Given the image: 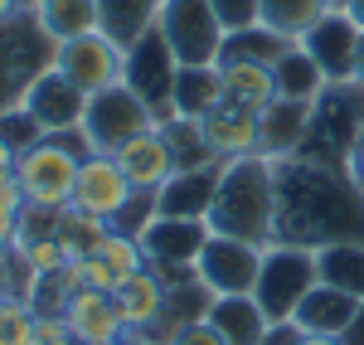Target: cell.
Returning a JSON list of instances; mask_svg holds the SVG:
<instances>
[{
    "instance_id": "4316f807",
    "label": "cell",
    "mask_w": 364,
    "mask_h": 345,
    "mask_svg": "<svg viewBox=\"0 0 364 345\" xmlns=\"http://www.w3.org/2000/svg\"><path fill=\"white\" fill-rule=\"evenodd\" d=\"M272 78H277V97H291V102H316V97L331 87L326 73L316 68V58H311L301 44H291V49L272 63Z\"/></svg>"
},
{
    "instance_id": "4fadbf2b",
    "label": "cell",
    "mask_w": 364,
    "mask_h": 345,
    "mask_svg": "<svg viewBox=\"0 0 364 345\" xmlns=\"http://www.w3.org/2000/svg\"><path fill=\"white\" fill-rule=\"evenodd\" d=\"M132 195H136V190H132V180L122 175L117 156L87 151L83 171H78V185H73V209H83V214H92V219H107V224H112L117 214L127 209Z\"/></svg>"
},
{
    "instance_id": "bcb514c9",
    "label": "cell",
    "mask_w": 364,
    "mask_h": 345,
    "mask_svg": "<svg viewBox=\"0 0 364 345\" xmlns=\"http://www.w3.org/2000/svg\"><path fill=\"white\" fill-rule=\"evenodd\" d=\"M340 10H345V15H350V20H355V25L364 29V0H345Z\"/></svg>"
},
{
    "instance_id": "d590c367",
    "label": "cell",
    "mask_w": 364,
    "mask_h": 345,
    "mask_svg": "<svg viewBox=\"0 0 364 345\" xmlns=\"http://www.w3.org/2000/svg\"><path fill=\"white\" fill-rule=\"evenodd\" d=\"M25 190H20V180H15V171L0 175V224L15 233V224H20V214H25Z\"/></svg>"
},
{
    "instance_id": "6da1fadb",
    "label": "cell",
    "mask_w": 364,
    "mask_h": 345,
    "mask_svg": "<svg viewBox=\"0 0 364 345\" xmlns=\"http://www.w3.org/2000/svg\"><path fill=\"white\" fill-rule=\"evenodd\" d=\"M277 238L282 243H306V248L364 238V190L336 161L282 156L277 161Z\"/></svg>"
},
{
    "instance_id": "ab89813d",
    "label": "cell",
    "mask_w": 364,
    "mask_h": 345,
    "mask_svg": "<svg viewBox=\"0 0 364 345\" xmlns=\"http://www.w3.org/2000/svg\"><path fill=\"white\" fill-rule=\"evenodd\" d=\"M170 345H228V341L214 331V326H209V321H190V326H185V331H180Z\"/></svg>"
},
{
    "instance_id": "5bb4252c",
    "label": "cell",
    "mask_w": 364,
    "mask_h": 345,
    "mask_svg": "<svg viewBox=\"0 0 364 345\" xmlns=\"http://www.w3.org/2000/svg\"><path fill=\"white\" fill-rule=\"evenodd\" d=\"M219 175L224 161H209V166H190V171H175L156 195V209L166 219H209V204L219 195Z\"/></svg>"
},
{
    "instance_id": "44dd1931",
    "label": "cell",
    "mask_w": 364,
    "mask_h": 345,
    "mask_svg": "<svg viewBox=\"0 0 364 345\" xmlns=\"http://www.w3.org/2000/svg\"><path fill=\"white\" fill-rule=\"evenodd\" d=\"M209 326L224 336L228 345H257L262 336H267V312L257 307V297L252 292H233V297H214L209 302Z\"/></svg>"
},
{
    "instance_id": "ac0fdd59",
    "label": "cell",
    "mask_w": 364,
    "mask_h": 345,
    "mask_svg": "<svg viewBox=\"0 0 364 345\" xmlns=\"http://www.w3.org/2000/svg\"><path fill=\"white\" fill-rule=\"evenodd\" d=\"M166 277L156 272V267H141L136 277H127L122 287L112 292L117 312H122V326H127V336H141V331H151L161 312H166Z\"/></svg>"
},
{
    "instance_id": "cb8c5ba5",
    "label": "cell",
    "mask_w": 364,
    "mask_h": 345,
    "mask_svg": "<svg viewBox=\"0 0 364 345\" xmlns=\"http://www.w3.org/2000/svg\"><path fill=\"white\" fill-rule=\"evenodd\" d=\"M161 10H166V0H97V29L112 44L132 49L141 34L161 25Z\"/></svg>"
},
{
    "instance_id": "9a60e30c",
    "label": "cell",
    "mask_w": 364,
    "mask_h": 345,
    "mask_svg": "<svg viewBox=\"0 0 364 345\" xmlns=\"http://www.w3.org/2000/svg\"><path fill=\"white\" fill-rule=\"evenodd\" d=\"M311 117H316V102H291V97H277L272 107L257 112V151L262 156H296L311 137Z\"/></svg>"
},
{
    "instance_id": "3957f363",
    "label": "cell",
    "mask_w": 364,
    "mask_h": 345,
    "mask_svg": "<svg viewBox=\"0 0 364 345\" xmlns=\"http://www.w3.org/2000/svg\"><path fill=\"white\" fill-rule=\"evenodd\" d=\"M83 132H63V137H39L34 146H25L15 156V180L25 190L29 204L44 209H68L73 204V185L83 171Z\"/></svg>"
},
{
    "instance_id": "c3c4849f",
    "label": "cell",
    "mask_w": 364,
    "mask_h": 345,
    "mask_svg": "<svg viewBox=\"0 0 364 345\" xmlns=\"http://www.w3.org/2000/svg\"><path fill=\"white\" fill-rule=\"evenodd\" d=\"M355 83L364 87V34H360V54H355Z\"/></svg>"
},
{
    "instance_id": "277c9868",
    "label": "cell",
    "mask_w": 364,
    "mask_h": 345,
    "mask_svg": "<svg viewBox=\"0 0 364 345\" xmlns=\"http://www.w3.org/2000/svg\"><path fill=\"white\" fill-rule=\"evenodd\" d=\"M321 282L316 272V248L306 243H267L262 248V267H257V282H252V297L257 307L267 312V321H291L301 297Z\"/></svg>"
},
{
    "instance_id": "ee69618b",
    "label": "cell",
    "mask_w": 364,
    "mask_h": 345,
    "mask_svg": "<svg viewBox=\"0 0 364 345\" xmlns=\"http://www.w3.org/2000/svg\"><path fill=\"white\" fill-rule=\"evenodd\" d=\"M296 345H345V336H321V331H301Z\"/></svg>"
},
{
    "instance_id": "30bf717a",
    "label": "cell",
    "mask_w": 364,
    "mask_h": 345,
    "mask_svg": "<svg viewBox=\"0 0 364 345\" xmlns=\"http://www.w3.org/2000/svg\"><path fill=\"white\" fill-rule=\"evenodd\" d=\"M54 63L92 97V92H102V87L122 83V73H127V49L112 44L102 29H92V34H78V39H68V44H54Z\"/></svg>"
},
{
    "instance_id": "7bdbcfd3",
    "label": "cell",
    "mask_w": 364,
    "mask_h": 345,
    "mask_svg": "<svg viewBox=\"0 0 364 345\" xmlns=\"http://www.w3.org/2000/svg\"><path fill=\"white\" fill-rule=\"evenodd\" d=\"M345 345H364V302L355 312V321H350V331H345Z\"/></svg>"
},
{
    "instance_id": "9c48e42d",
    "label": "cell",
    "mask_w": 364,
    "mask_h": 345,
    "mask_svg": "<svg viewBox=\"0 0 364 345\" xmlns=\"http://www.w3.org/2000/svg\"><path fill=\"white\" fill-rule=\"evenodd\" d=\"M209 224L204 219H166L156 214L151 229L141 233V248H146V262L166 277V282H180V277H195L199 248L209 243Z\"/></svg>"
},
{
    "instance_id": "83f0119b",
    "label": "cell",
    "mask_w": 364,
    "mask_h": 345,
    "mask_svg": "<svg viewBox=\"0 0 364 345\" xmlns=\"http://www.w3.org/2000/svg\"><path fill=\"white\" fill-rule=\"evenodd\" d=\"M316 272H321V282L364 297V238H345V243L316 248Z\"/></svg>"
},
{
    "instance_id": "d6986e66",
    "label": "cell",
    "mask_w": 364,
    "mask_h": 345,
    "mask_svg": "<svg viewBox=\"0 0 364 345\" xmlns=\"http://www.w3.org/2000/svg\"><path fill=\"white\" fill-rule=\"evenodd\" d=\"M63 321H68L73 341H122V336H127L112 292H92V287L73 292L68 307H63Z\"/></svg>"
},
{
    "instance_id": "f546056e",
    "label": "cell",
    "mask_w": 364,
    "mask_h": 345,
    "mask_svg": "<svg viewBox=\"0 0 364 345\" xmlns=\"http://www.w3.org/2000/svg\"><path fill=\"white\" fill-rule=\"evenodd\" d=\"M107 219H92V214H83V209H58V243H63V253L68 258H92L97 248H102V238H107Z\"/></svg>"
},
{
    "instance_id": "836d02e7",
    "label": "cell",
    "mask_w": 364,
    "mask_h": 345,
    "mask_svg": "<svg viewBox=\"0 0 364 345\" xmlns=\"http://www.w3.org/2000/svg\"><path fill=\"white\" fill-rule=\"evenodd\" d=\"M34 331V307L25 297H5L0 302V345H29Z\"/></svg>"
},
{
    "instance_id": "2e32d148",
    "label": "cell",
    "mask_w": 364,
    "mask_h": 345,
    "mask_svg": "<svg viewBox=\"0 0 364 345\" xmlns=\"http://www.w3.org/2000/svg\"><path fill=\"white\" fill-rule=\"evenodd\" d=\"M117 166H122L127 180H132V190H151V195H161V185L180 171V166H175V151H170V142H166L161 127L132 137V142L117 151Z\"/></svg>"
},
{
    "instance_id": "603a6c76",
    "label": "cell",
    "mask_w": 364,
    "mask_h": 345,
    "mask_svg": "<svg viewBox=\"0 0 364 345\" xmlns=\"http://www.w3.org/2000/svg\"><path fill=\"white\" fill-rule=\"evenodd\" d=\"M219 102H224L219 63H180V73H175V117L204 122Z\"/></svg>"
},
{
    "instance_id": "7a4b0ae2",
    "label": "cell",
    "mask_w": 364,
    "mask_h": 345,
    "mask_svg": "<svg viewBox=\"0 0 364 345\" xmlns=\"http://www.w3.org/2000/svg\"><path fill=\"white\" fill-rule=\"evenodd\" d=\"M204 224L214 233L257 243V248L277 243V161L272 156L224 161L219 195L209 204V219Z\"/></svg>"
},
{
    "instance_id": "8992f818",
    "label": "cell",
    "mask_w": 364,
    "mask_h": 345,
    "mask_svg": "<svg viewBox=\"0 0 364 345\" xmlns=\"http://www.w3.org/2000/svg\"><path fill=\"white\" fill-rule=\"evenodd\" d=\"M175 73H180V58L166 44L161 29L141 34L136 44L127 49V73L122 83L132 87L136 97H146V107L156 112V122H170L175 117Z\"/></svg>"
},
{
    "instance_id": "f1b7e54d",
    "label": "cell",
    "mask_w": 364,
    "mask_h": 345,
    "mask_svg": "<svg viewBox=\"0 0 364 345\" xmlns=\"http://www.w3.org/2000/svg\"><path fill=\"white\" fill-rule=\"evenodd\" d=\"M326 10H336V0H257V20L267 29H277V34H287L291 44H296Z\"/></svg>"
},
{
    "instance_id": "52a82bcc",
    "label": "cell",
    "mask_w": 364,
    "mask_h": 345,
    "mask_svg": "<svg viewBox=\"0 0 364 345\" xmlns=\"http://www.w3.org/2000/svg\"><path fill=\"white\" fill-rule=\"evenodd\" d=\"M20 107L39 122V132H44V137H63V132H78V127H83L87 92L73 83L58 63H44V68L25 83Z\"/></svg>"
},
{
    "instance_id": "8fae6325",
    "label": "cell",
    "mask_w": 364,
    "mask_h": 345,
    "mask_svg": "<svg viewBox=\"0 0 364 345\" xmlns=\"http://www.w3.org/2000/svg\"><path fill=\"white\" fill-rule=\"evenodd\" d=\"M257 267H262V248H257V243L228 238V233H209V243L199 248L195 277L214 292V297H233V292H252Z\"/></svg>"
},
{
    "instance_id": "60d3db41",
    "label": "cell",
    "mask_w": 364,
    "mask_h": 345,
    "mask_svg": "<svg viewBox=\"0 0 364 345\" xmlns=\"http://www.w3.org/2000/svg\"><path fill=\"white\" fill-rule=\"evenodd\" d=\"M345 175L364 190V127H360V137L350 142V151H345Z\"/></svg>"
},
{
    "instance_id": "f6af8a7d",
    "label": "cell",
    "mask_w": 364,
    "mask_h": 345,
    "mask_svg": "<svg viewBox=\"0 0 364 345\" xmlns=\"http://www.w3.org/2000/svg\"><path fill=\"white\" fill-rule=\"evenodd\" d=\"M10 171H15V146L0 137V175H10Z\"/></svg>"
},
{
    "instance_id": "e0dca14e",
    "label": "cell",
    "mask_w": 364,
    "mask_h": 345,
    "mask_svg": "<svg viewBox=\"0 0 364 345\" xmlns=\"http://www.w3.org/2000/svg\"><path fill=\"white\" fill-rule=\"evenodd\" d=\"M199 127H204V142H209V151H214L219 161L262 156V151H257V112L238 107V102H219Z\"/></svg>"
},
{
    "instance_id": "4dcf8cb0",
    "label": "cell",
    "mask_w": 364,
    "mask_h": 345,
    "mask_svg": "<svg viewBox=\"0 0 364 345\" xmlns=\"http://www.w3.org/2000/svg\"><path fill=\"white\" fill-rule=\"evenodd\" d=\"M161 132H166V142H170V151H175V166H180V171L219 161V156L209 151V142H204V127L190 122V117H170V122H161Z\"/></svg>"
},
{
    "instance_id": "74e56055",
    "label": "cell",
    "mask_w": 364,
    "mask_h": 345,
    "mask_svg": "<svg viewBox=\"0 0 364 345\" xmlns=\"http://www.w3.org/2000/svg\"><path fill=\"white\" fill-rule=\"evenodd\" d=\"M29 345H78V341H73V331H68L63 317H34Z\"/></svg>"
},
{
    "instance_id": "7dc6e473",
    "label": "cell",
    "mask_w": 364,
    "mask_h": 345,
    "mask_svg": "<svg viewBox=\"0 0 364 345\" xmlns=\"http://www.w3.org/2000/svg\"><path fill=\"white\" fill-rule=\"evenodd\" d=\"M10 253H15V233L0 224V258H10Z\"/></svg>"
},
{
    "instance_id": "e575fe53",
    "label": "cell",
    "mask_w": 364,
    "mask_h": 345,
    "mask_svg": "<svg viewBox=\"0 0 364 345\" xmlns=\"http://www.w3.org/2000/svg\"><path fill=\"white\" fill-rule=\"evenodd\" d=\"M0 137L15 146V156H20V151H25V146H34L44 132H39V122H34L20 102H10V107H0Z\"/></svg>"
},
{
    "instance_id": "7c38bea8",
    "label": "cell",
    "mask_w": 364,
    "mask_h": 345,
    "mask_svg": "<svg viewBox=\"0 0 364 345\" xmlns=\"http://www.w3.org/2000/svg\"><path fill=\"white\" fill-rule=\"evenodd\" d=\"M360 34L364 29L345 15V10H326L316 25L296 39L311 58H316V68L326 73V83H355V54H360Z\"/></svg>"
},
{
    "instance_id": "d6a6232c",
    "label": "cell",
    "mask_w": 364,
    "mask_h": 345,
    "mask_svg": "<svg viewBox=\"0 0 364 345\" xmlns=\"http://www.w3.org/2000/svg\"><path fill=\"white\" fill-rule=\"evenodd\" d=\"M15 253L25 258L29 272H63L68 267V253H63V243H58V233H39V238H29V243H15Z\"/></svg>"
},
{
    "instance_id": "8d00e7d4",
    "label": "cell",
    "mask_w": 364,
    "mask_h": 345,
    "mask_svg": "<svg viewBox=\"0 0 364 345\" xmlns=\"http://www.w3.org/2000/svg\"><path fill=\"white\" fill-rule=\"evenodd\" d=\"M219 25L224 29H243V25H257V0H209Z\"/></svg>"
},
{
    "instance_id": "b9f144b4",
    "label": "cell",
    "mask_w": 364,
    "mask_h": 345,
    "mask_svg": "<svg viewBox=\"0 0 364 345\" xmlns=\"http://www.w3.org/2000/svg\"><path fill=\"white\" fill-rule=\"evenodd\" d=\"M296 341H301V326H296V321H272L267 336L257 345H296Z\"/></svg>"
},
{
    "instance_id": "f907efd6",
    "label": "cell",
    "mask_w": 364,
    "mask_h": 345,
    "mask_svg": "<svg viewBox=\"0 0 364 345\" xmlns=\"http://www.w3.org/2000/svg\"><path fill=\"white\" fill-rule=\"evenodd\" d=\"M127 345H146V341H141V336H127Z\"/></svg>"
},
{
    "instance_id": "1f68e13d",
    "label": "cell",
    "mask_w": 364,
    "mask_h": 345,
    "mask_svg": "<svg viewBox=\"0 0 364 345\" xmlns=\"http://www.w3.org/2000/svg\"><path fill=\"white\" fill-rule=\"evenodd\" d=\"M97 258L112 262V272L122 277V282L136 277L141 267H151V262H146V248H141V238H132V233H122V229H107L102 248H97Z\"/></svg>"
},
{
    "instance_id": "7402d4cb",
    "label": "cell",
    "mask_w": 364,
    "mask_h": 345,
    "mask_svg": "<svg viewBox=\"0 0 364 345\" xmlns=\"http://www.w3.org/2000/svg\"><path fill=\"white\" fill-rule=\"evenodd\" d=\"M29 20L49 44H68L97 29V0H29Z\"/></svg>"
},
{
    "instance_id": "816d5d0a",
    "label": "cell",
    "mask_w": 364,
    "mask_h": 345,
    "mask_svg": "<svg viewBox=\"0 0 364 345\" xmlns=\"http://www.w3.org/2000/svg\"><path fill=\"white\" fill-rule=\"evenodd\" d=\"M336 5H345V0H336Z\"/></svg>"
},
{
    "instance_id": "681fc988",
    "label": "cell",
    "mask_w": 364,
    "mask_h": 345,
    "mask_svg": "<svg viewBox=\"0 0 364 345\" xmlns=\"http://www.w3.org/2000/svg\"><path fill=\"white\" fill-rule=\"evenodd\" d=\"M78 345H127V336L122 341H78Z\"/></svg>"
},
{
    "instance_id": "d4e9b609",
    "label": "cell",
    "mask_w": 364,
    "mask_h": 345,
    "mask_svg": "<svg viewBox=\"0 0 364 345\" xmlns=\"http://www.w3.org/2000/svg\"><path fill=\"white\" fill-rule=\"evenodd\" d=\"M219 73H224V102H238L248 112L277 102V78L267 63H219Z\"/></svg>"
},
{
    "instance_id": "5b68a950",
    "label": "cell",
    "mask_w": 364,
    "mask_h": 345,
    "mask_svg": "<svg viewBox=\"0 0 364 345\" xmlns=\"http://www.w3.org/2000/svg\"><path fill=\"white\" fill-rule=\"evenodd\" d=\"M151 127H161V122L146 107V97H136L127 83H112V87H102V92L87 97V112H83V127H78V132H83L87 151L117 156L132 137L151 132Z\"/></svg>"
},
{
    "instance_id": "ffe728a7",
    "label": "cell",
    "mask_w": 364,
    "mask_h": 345,
    "mask_svg": "<svg viewBox=\"0 0 364 345\" xmlns=\"http://www.w3.org/2000/svg\"><path fill=\"white\" fill-rule=\"evenodd\" d=\"M364 297H355V292H340L331 287V282H316V287L301 297V307H296V326L301 331H321V336H345L350 331V321H355V312H360Z\"/></svg>"
},
{
    "instance_id": "ba28073f",
    "label": "cell",
    "mask_w": 364,
    "mask_h": 345,
    "mask_svg": "<svg viewBox=\"0 0 364 345\" xmlns=\"http://www.w3.org/2000/svg\"><path fill=\"white\" fill-rule=\"evenodd\" d=\"M156 29L166 34V44L175 49L180 63H219V49L228 34L209 0H166Z\"/></svg>"
},
{
    "instance_id": "f35d334b",
    "label": "cell",
    "mask_w": 364,
    "mask_h": 345,
    "mask_svg": "<svg viewBox=\"0 0 364 345\" xmlns=\"http://www.w3.org/2000/svg\"><path fill=\"white\" fill-rule=\"evenodd\" d=\"M83 282L92 292H117V287H122V277L112 272V262L97 258V253H92V258H83Z\"/></svg>"
},
{
    "instance_id": "484cf974",
    "label": "cell",
    "mask_w": 364,
    "mask_h": 345,
    "mask_svg": "<svg viewBox=\"0 0 364 345\" xmlns=\"http://www.w3.org/2000/svg\"><path fill=\"white\" fill-rule=\"evenodd\" d=\"M287 49H291V39L277 34V29H267L262 20H257V25L228 29V34H224V49H219V63H267V68H272Z\"/></svg>"
}]
</instances>
